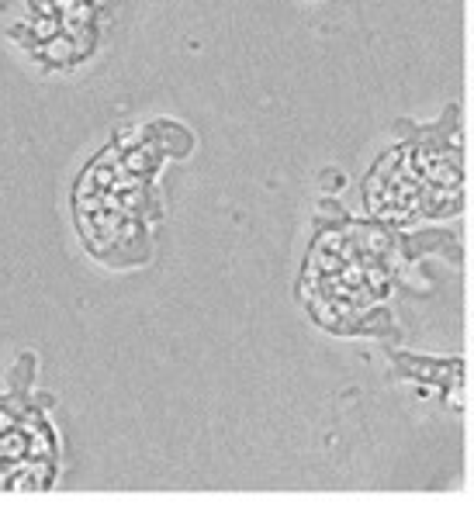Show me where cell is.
I'll use <instances>...</instances> for the list:
<instances>
[{
  "mask_svg": "<svg viewBox=\"0 0 474 508\" xmlns=\"http://www.w3.org/2000/svg\"><path fill=\"white\" fill-rule=\"evenodd\" d=\"M391 253L388 236L370 225H347L319 239L305 259L311 315L332 332H370V318L395 280Z\"/></svg>",
  "mask_w": 474,
  "mask_h": 508,
  "instance_id": "6da1fadb",
  "label": "cell"
},
{
  "mask_svg": "<svg viewBox=\"0 0 474 508\" xmlns=\"http://www.w3.org/2000/svg\"><path fill=\"white\" fill-rule=\"evenodd\" d=\"M367 211L384 225H416L422 218H447L460 208L457 149L409 142L384 152L364 181Z\"/></svg>",
  "mask_w": 474,
  "mask_h": 508,
  "instance_id": "7a4b0ae2",
  "label": "cell"
}]
</instances>
